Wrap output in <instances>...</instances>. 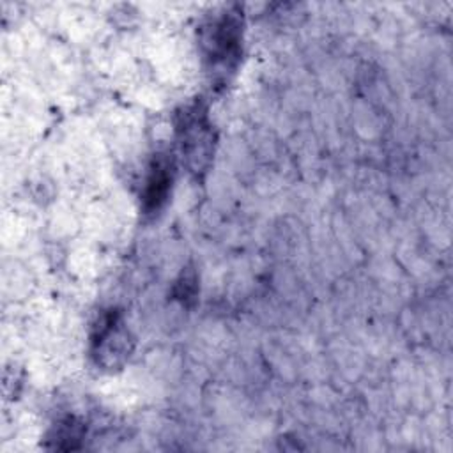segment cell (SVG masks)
I'll return each instance as SVG.
<instances>
[{
    "mask_svg": "<svg viewBox=\"0 0 453 453\" xmlns=\"http://www.w3.org/2000/svg\"><path fill=\"white\" fill-rule=\"evenodd\" d=\"M129 333L119 311H106L94 326L92 354L106 368L120 365L129 356Z\"/></svg>",
    "mask_w": 453,
    "mask_h": 453,
    "instance_id": "7a4b0ae2",
    "label": "cell"
},
{
    "mask_svg": "<svg viewBox=\"0 0 453 453\" xmlns=\"http://www.w3.org/2000/svg\"><path fill=\"white\" fill-rule=\"evenodd\" d=\"M241 41V23L234 14H225L218 18L205 37L207 55L212 60V65L225 64L237 58Z\"/></svg>",
    "mask_w": 453,
    "mask_h": 453,
    "instance_id": "3957f363",
    "label": "cell"
},
{
    "mask_svg": "<svg viewBox=\"0 0 453 453\" xmlns=\"http://www.w3.org/2000/svg\"><path fill=\"white\" fill-rule=\"evenodd\" d=\"M85 428L81 423H78L74 418H67L62 423L57 425L53 441H55V448L58 449H74L78 448L80 441L83 439Z\"/></svg>",
    "mask_w": 453,
    "mask_h": 453,
    "instance_id": "5b68a950",
    "label": "cell"
},
{
    "mask_svg": "<svg viewBox=\"0 0 453 453\" xmlns=\"http://www.w3.org/2000/svg\"><path fill=\"white\" fill-rule=\"evenodd\" d=\"M173 180V166L172 159L166 156H157L150 166V172L145 180V189H143V211L145 212H156L159 211L170 193Z\"/></svg>",
    "mask_w": 453,
    "mask_h": 453,
    "instance_id": "277c9868",
    "label": "cell"
},
{
    "mask_svg": "<svg viewBox=\"0 0 453 453\" xmlns=\"http://www.w3.org/2000/svg\"><path fill=\"white\" fill-rule=\"evenodd\" d=\"M177 134L189 168L193 172L203 170L212 156V127L207 120L205 110L198 103L188 106L179 115Z\"/></svg>",
    "mask_w": 453,
    "mask_h": 453,
    "instance_id": "6da1fadb",
    "label": "cell"
}]
</instances>
